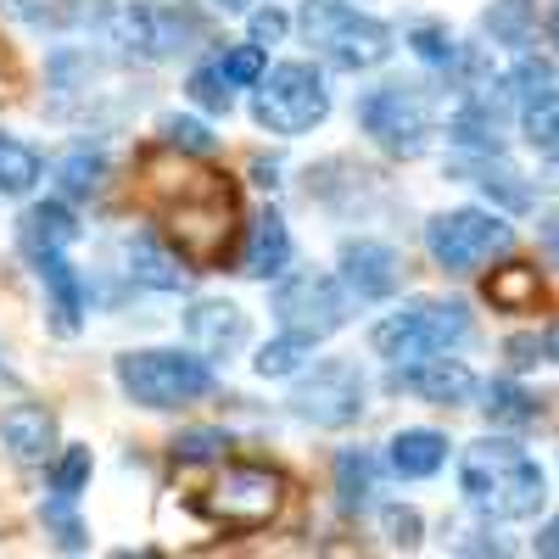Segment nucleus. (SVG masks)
Listing matches in <instances>:
<instances>
[{"label": "nucleus", "mask_w": 559, "mask_h": 559, "mask_svg": "<svg viewBox=\"0 0 559 559\" xmlns=\"http://www.w3.org/2000/svg\"><path fill=\"white\" fill-rule=\"evenodd\" d=\"M129 274L140 280V286H152V292H179L185 286L179 258H168L157 241H129Z\"/></svg>", "instance_id": "obj_26"}, {"label": "nucleus", "mask_w": 559, "mask_h": 559, "mask_svg": "<svg viewBox=\"0 0 559 559\" xmlns=\"http://www.w3.org/2000/svg\"><path fill=\"white\" fill-rule=\"evenodd\" d=\"M84 481H90V448H68V453L57 459V471H51V492L79 498Z\"/></svg>", "instance_id": "obj_37"}, {"label": "nucleus", "mask_w": 559, "mask_h": 559, "mask_svg": "<svg viewBox=\"0 0 559 559\" xmlns=\"http://www.w3.org/2000/svg\"><path fill=\"white\" fill-rule=\"evenodd\" d=\"M286 269H292V229H286V218L269 207V213H258L252 229H247L241 274H247V280H280Z\"/></svg>", "instance_id": "obj_18"}, {"label": "nucleus", "mask_w": 559, "mask_h": 559, "mask_svg": "<svg viewBox=\"0 0 559 559\" xmlns=\"http://www.w3.org/2000/svg\"><path fill=\"white\" fill-rule=\"evenodd\" d=\"M292 414L308 419V426H319V431L353 426V419L364 414V376H358V364H347V358L313 364L308 376L297 381V392H292Z\"/></svg>", "instance_id": "obj_12"}, {"label": "nucleus", "mask_w": 559, "mask_h": 559, "mask_svg": "<svg viewBox=\"0 0 559 559\" xmlns=\"http://www.w3.org/2000/svg\"><path fill=\"white\" fill-rule=\"evenodd\" d=\"M34 274H39L45 297H51V324H57L62 336H73L79 324H84V308H90L79 269L68 263V252H51V258H39V263H34Z\"/></svg>", "instance_id": "obj_19"}, {"label": "nucleus", "mask_w": 559, "mask_h": 559, "mask_svg": "<svg viewBox=\"0 0 559 559\" xmlns=\"http://www.w3.org/2000/svg\"><path fill=\"white\" fill-rule=\"evenodd\" d=\"M459 492L487 521H532L548 498V476L521 442L481 437L459 453Z\"/></svg>", "instance_id": "obj_2"}, {"label": "nucleus", "mask_w": 559, "mask_h": 559, "mask_svg": "<svg viewBox=\"0 0 559 559\" xmlns=\"http://www.w3.org/2000/svg\"><path fill=\"white\" fill-rule=\"evenodd\" d=\"M509 247H515V229L503 224V213H487V207H453L426 224V252L448 274H476Z\"/></svg>", "instance_id": "obj_9"}, {"label": "nucleus", "mask_w": 559, "mask_h": 559, "mask_svg": "<svg viewBox=\"0 0 559 559\" xmlns=\"http://www.w3.org/2000/svg\"><path fill=\"white\" fill-rule=\"evenodd\" d=\"M73 241H79V224H73L68 202H34V207H23V218H17V247H23L28 263L51 258V252H68Z\"/></svg>", "instance_id": "obj_17"}, {"label": "nucleus", "mask_w": 559, "mask_h": 559, "mask_svg": "<svg viewBox=\"0 0 559 559\" xmlns=\"http://www.w3.org/2000/svg\"><path fill=\"white\" fill-rule=\"evenodd\" d=\"M185 336H191V347L202 358H236L252 336V324L236 302H224V297H202L191 302V313H185Z\"/></svg>", "instance_id": "obj_14"}, {"label": "nucleus", "mask_w": 559, "mask_h": 559, "mask_svg": "<svg viewBox=\"0 0 559 559\" xmlns=\"http://www.w3.org/2000/svg\"><path fill=\"white\" fill-rule=\"evenodd\" d=\"M408 51L419 57V62H426V68H459V39L442 28V23H414L408 28Z\"/></svg>", "instance_id": "obj_31"}, {"label": "nucleus", "mask_w": 559, "mask_h": 559, "mask_svg": "<svg viewBox=\"0 0 559 559\" xmlns=\"http://www.w3.org/2000/svg\"><path fill=\"white\" fill-rule=\"evenodd\" d=\"M543 347H548V358H554V364H559V324H554V331H548V336H543Z\"/></svg>", "instance_id": "obj_47"}, {"label": "nucleus", "mask_w": 559, "mask_h": 559, "mask_svg": "<svg viewBox=\"0 0 559 559\" xmlns=\"http://www.w3.org/2000/svg\"><path fill=\"white\" fill-rule=\"evenodd\" d=\"M286 28H292V17L280 12V7H258L252 12V39L258 45H280V39H286Z\"/></svg>", "instance_id": "obj_41"}, {"label": "nucleus", "mask_w": 559, "mask_h": 559, "mask_svg": "<svg viewBox=\"0 0 559 559\" xmlns=\"http://www.w3.org/2000/svg\"><path fill=\"white\" fill-rule=\"evenodd\" d=\"M102 34L118 45L123 57L163 62V57H174V51H191L185 39H197L202 23H197L191 12H168V7H107Z\"/></svg>", "instance_id": "obj_11"}, {"label": "nucleus", "mask_w": 559, "mask_h": 559, "mask_svg": "<svg viewBox=\"0 0 559 559\" xmlns=\"http://www.w3.org/2000/svg\"><path fill=\"white\" fill-rule=\"evenodd\" d=\"M218 12H252V0H213Z\"/></svg>", "instance_id": "obj_46"}, {"label": "nucleus", "mask_w": 559, "mask_h": 559, "mask_svg": "<svg viewBox=\"0 0 559 559\" xmlns=\"http://www.w3.org/2000/svg\"><path fill=\"white\" fill-rule=\"evenodd\" d=\"M487 302H492L498 313H532V308L543 302L537 269H532V263H503V269H492V274H487Z\"/></svg>", "instance_id": "obj_22"}, {"label": "nucleus", "mask_w": 559, "mask_h": 559, "mask_svg": "<svg viewBox=\"0 0 559 559\" xmlns=\"http://www.w3.org/2000/svg\"><path fill=\"white\" fill-rule=\"evenodd\" d=\"M476 185H481L487 197H498L509 213H526V207H532V191L521 185V174H515V168H503V163H498V168L481 163V179H476Z\"/></svg>", "instance_id": "obj_34"}, {"label": "nucleus", "mask_w": 559, "mask_h": 559, "mask_svg": "<svg viewBox=\"0 0 559 559\" xmlns=\"http://www.w3.org/2000/svg\"><path fill=\"white\" fill-rule=\"evenodd\" d=\"M39 179H45L39 152L23 146V140H12V134H0V197H28Z\"/></svg>", "instance_id": "obj_25"}, {"label": "nucleus", "mask_w": 559, "mask_h": 559, "mask_svg": "<svg viewBox=\"0 0 559 559\" xmlns=\"http://www.w3.org/2000/svg\"><path fill=\"white\" fill-rule=\"evenodd\" d=\"M381 532H386L392 548H414L419 543V515H414V509H403V503H386L381 509Z\"/></svg>", "instance_id": "obj_40"}, {"label": "nucleus", "mask_w": 559, "mask_h": 559, "mask_svg": "<svg viewBox=\"0 0 559 559\" xmlns=\"http://www.w3.org/2000/svg\"><path fill=\"white\" fill-rule=\"evenodd\" d=\"M358 129L392 157H419L437 134V112L419 84H376L358 96Z\"/></svg>", "instance_id": "obj_7"}, {"label": "nucleus", "mask_w": 559, "mask_h": 559, "mask_svg": "<svg viewBox=\"0 0 559 559\" xmlns=\"http://www.w3.org/2000/svg\"><path fill=\"white\" fill-rule=\"evenodd\" d=\"M0 448H7L17 464H45L57 453V414L39 403H17L0 414Z\"/></svg>", "instance_id": "obj_16"}, {"label": "nucleus", "mask_w": 559, "mask_h": 559, "mask_svg": "<svg viewBox=\"0 0 559 559\" xmlns=\"http://www.w3.org/2000/svg\"><path fill=\"white\" fill-rule=\"evenodd\" d=\"M543 247H548V258L559 263V213H548V218H543Z\"/></svg>", "instance_id": "obj_44"}, {"label": "nucleus", "mask_w": 559, "mask_h": 559, "mask_svg": "<svg viewBox=\"0 0 559 559\" xmlns=\"http://www.w3.org/2000/svg\"><path fill=\"white\" fill-rule=\"evenodd\" d=\"M521 123H526V146L548 163H559V90L532 107H521Z\"/></svg>", "instance_id": "obj_30"}, {"label": "nucleus", "mask_w": 559, "mask_h": 559, "mask_svg": "<svg viewBox=\"0 0 559 559\" xmlns=\"http://www.w3.org/2000/svg\"><path fill=\"white\" fill-rule=\"evenodd\" d=\"M39 515H45V532H51L57 537V548H68V554H79L84 548V526H79V515H73V498H51V503H45L39 509Z\"/></svg>", "instance_id": "obj_36"}, {"label": "nucleus", "mask_w": 559, "mask_h": 559, "mask_svg": "<svg viewBox=\"0 0 559 559\" xmlns=\"http://www.w3.org/2000/svg\"><path fill=\"white\" fill-rule=\"evenodd\" d=\"M548 34H554V45H559V0H554V17H548Z\"/></svg>", "instance_id": "obj_48"}, {"label": "nucleus", "mask_w": 559, "mask_h": 559, "mask_svg": "<svg viewBox=\"0 0 559 559\" xmlns=\"http://www.w3.org/2000/svg\"><path fill=\"white\" fill-rule=\"evenodd\" d=\"M191 152H157L146 157V191L152 202L163 207V224H168V241L179 247L185 263H218L224 247H229V229H236V191L229 179L202 168V163H185Z\"/></svg>", "instance_id": "obj_1"}, {"label": "nucleus", "mask_w": 559, "mask_h": 559, "mask_svg": "<svg viewBox=\"0 0 559 559\" xmlns=\"http://www.w3.org/2000/svg\"><path fill=\"white\" fill-rule=\"evenodd\" d=\"M487 34H492V45H526L532 39V0H492Z\"/></svg>", "instance_id": "obj_32"}, {"label": "nucleus", "mask_w": 559, "mask_h": 559, "mask_svg": "<svg viewBox=\"0 0 559 559\" xmlns=\"http://www.w3.org/2000/svg\"><path fill=\"white\" fill-rule=\"evenodd\" d=\"M224 448H229V437H224V431H185V437H174V459H179V464L218 459Z\"/></svg>", "instance_id": "obj_39"}, {"label": "nucleus", "mask_w": 559, "mask_h": 559, "mask_svg": "<svg viewBox=\"0 0 559 559\" xmlns=\"http://www.w3.org/2000/svg\"><path fill=\"white\" fill-rule=\"evenodd\" d=\"M102 179H107V152H96V146H73V152L57 157V191L73 197V202L96 197Z\"/></svg>", "instance_id": "obj_23"}, {"label": "nucleus", "mask_w": 559, "mask_h": 559, "mask_svg": "<svg viewBox=\"0 0 559 559\" xmlns=\"http://www.w3.org/2000/svg\"><path fill=\"white\" fill-rule=\"evenodd\" d=\"M308 353H313V342H308V336H297V331H286V336H274V342H263V347H258L252 369H258L263 381H286V376H302Z\"/></svg>", "instance_id": "obj_27"}, {"label": "nucleus", "mask_w": 559, "mask_h": 559, "mask_svg": "<svg viewBox=\"0 0 559 559\" xmlns=\"http://www.w3.org/2000/svg\"><path fill=\"white\" fill-rule=\"evenodd\" d=\"M197 515L218 532H263L280 509H286V476L269 464H224L218 481L197 492Z\"/></svg>", "instance_id": "obj_5"}, {"label": "nucleus", "mask_w": 559, "mask_h": 559, "mask_svg": "<svg viewBox=\"0 0 559 559\" xmlns=\"http://www.w3.org/2000/svg\"><path fill=\"white\" fill-rule=\"evenodd\" d=\"M274 174H280V168H274V163H263V157H258V163H252V179H258V185H280V179H274Z\"/></svg>", "instance_id": "obj_45"}, {"label": "nucleus", "mask_w": 559, "mask_h": 559, "mask_svg": "<svg viewBox=\"0 0 559 559\" xmlns=\"http://www.w3.org/2000/svg\"><path fill=\"white\" fill-rule=\"evenodd\" d=\"M347 280L336 274H292V280H280V292H274V319H280V331H297L308 342H324V336H336L342 324H347Z\"/></svg>", "instance_id": "obj_10"}, {"label": "nucleus", "mask_w": 559, "mask_h": 559, "mask_svg": "<svg viewBox=\"0 0 559 559\" xmlns=\"http://www.w3.org/2000/svg\"><path fill=\"white\" fill-rule=\"evenodd\" d=\"M163 146H174V152H191V157H207V152H213V129H207L202 118L168 112V118H163Z\"/></svg>", "instance_id": "obj_33"}, {"label": "nucleus", "mask_w": 559, "mask_h": 559, "mask_svg": "<svg viewBox=\"0 0 559 559\" xmlns=\"http://www.w3.org/2000/svg\"><path fill=\"white\" fill-rule=\"evenodd\" d=\"M392 386H397V392H414V397H426V403H442V408L471 403V397L481 392L476 376H471V364H459V358H448V353L419 358V364H392Z\"/></svg>", "instance_id": "obj_13"}, {"label": "nucleus", "mask_w": 559, "mask_h": 559, "mask_svg": "<svg viewBox=\"0 0 559 559\" xmlns=\"http://www.w3.org/2000/svg\"><path fill=\"white\" fill-rule=\"evenodd\" d=\"M554 90H559V73L543 57H521L515 68H509V79H503V96L515 102V107H532V102L554 96Z\"/></svg>", "instance_id": "obj_29"}, {"label": "nucleus", "mask_w": 559, "mask_h": 559, "mask_svg": "<svg viewBox=\"0 0 559 559\" xmlns=\"http://www.w3.org/2000/svg\"><path fill=\"white\" fill-rule=\"evenodd\" d=\"M252 118L269 134H308L313 123L331 118V90L313 62H280L258 79L252 96Z\"/></svg>", "instance_id": "obj_8"}, {"label": "nucleus", "mask_w": 559, "mask_h": 559, "mask_svg": "<svg viewBox=\"0 0 559 559\" xmlns=\"http://www.w3.org/2000/svg\"><path fill=\"white\" fill-rule=\"evenodd\" d=\"M218 68H224V79L229 84H258L263 79V45L252 39V45H236V51H229V57H218Z\"/></svg>", "instance_id": "obj_38"}, {"label": "nucleus", "mask_w": 559, "mask_h": 559, "mask_svg": "<svg viewBox=\"0 0 559 559\" xmlns=\"http://www.w3.org/2000/svg\"><path fill=\"white\" fill-rule=\"evenodd\" d=\"M386 464L403 481H426V476H437L448 464V437L431 431V426H408V431H397L386 442Z\"/></svg>", "instance_id": "obj_20"}, {"label": "nucleus", "mask_w": 559, "mask_h": 559, "mask_svg": "<svg viewBox=\"0 0 559 559\" xmlns=\"http://www.w3.org/2000/svg\"><path fill=\"white\" fill-rule=\"evenodd\" d=\"M509 358H515L521 369H532L537 358H548V347H543L537 336H515V342H509Z\"/></svg>", "instance_id": "obj_42"}, {"label": "nucleus", "mask_w": 559, "mask_h": 559, "mask_svg": "<svg viewBox=\"0 0 559 559\" xmlns=\"http://www.w3.org/2000/svg\"><path fill=\"white\" fill-rule=\"evenodd\" d=\"M471 331L476 324H471V308L464 302L414 297L369 331V347L386 364H419V358H437V353H453L459 342H471Z\"/></svg>", "instance_id": "obj_4"}, {"label": "nucleus", "mask_w": 559, "mask_h": 559, "mask_svg": "<svg viewBox=\"0 0 559 559\" xmlns=\"http://www.w3.org/2000/svg\"><path fill=\"white\" fill-rule=\"evenodd\" d=\"M532 548H537V554H548V559H559V515H554V521L532 537Z\"/></svg>", "instance_id": "obj_43"}, {"label": "nucleus", "mask_w": 559, "mask_h": 559, "mask_svg": "<svg viewBox=\"0 0 559 559\" xmlns=\"http://www.w3.org/2000/svg\"><path fill=\"white\" fill-rule=\"evenodd\" d=\"M481 414L492 419V426H532V419L543 414V403L521 381H487L481 386Z\"/></svg>", "instance_id": "obj_24"}, {"label": "nucleus", "mask_w": 559, "mask_h": 559, "mask_svg": "<svg viewBox=\"0 0 559 559\" xmlns=\"http://www.w3.org/2000/svg\"><path fill=\"white\" fill-rule=\"evenodd\" d=\"M302 34L308 45L342 73H369L392 57V28L364 12L358 0H302Z\"/></svg>", "instance_id": "obj_3"}, {"label": "nucleus", "mask_w": 559, "mask_h": 559, "mask_svg": "<svg viewBox=\"0 0 559 559\" xmlns=\"http://www.w3.org/2000/svg\"><path fill=\"white\" fill-rule=\"evenodd\" d=\"M342 280L358 302H386L403 286V258L386 241H347L342 247Z\"/></svg>", "instance_id": "obj_15"}, {"label": "nucleus", "mask_w": 559, "mask_h": 559, "mask_svg": "<svg viewBox=\"0 0 559 559\" xmlns=\"http://www.w3.org/2000/svg\"><path fill=\"white\" fill-rule=\"evenodd\" d=\"M118 386L140 408H179V403H197V397L213 392V369L197 353L146 347V353H123L118 358Z\"/></svg>", "instance_id": "obj_6"}, {"label": "nucleus", "mask_w": 559, "mask_h": 559, "mask_svg": "<svg viewBox=\"0 0 559 559\" xmlns=\"http://www.w3.org/2000/svg\"><path fill=\"white\" fill-rule=\"evenodd\" d=\"M185 90H191V102H197L202 112H229V79H224L218 62H202Z\"/></svg>", "instance_id": "obj_35"}, {"label": "nucleus", "mask_w": 559, "mask_h": 559, "mask_svg": "<svg viewBox=\"0 0 559 559\" xmlns=\"http://www.w3.org/2000/svg\"><path fill=\"white\" fill-rule=\"evenodd\" d=\"M498 107H492V96H481V90H471V96L459 102V112L448 118V140L453 146H464V152H481V157H492L498 152Z\"/></svg>", "instance_id": "obj_21"}, {"label": "nucleus", "mask_w": 559, "mask_h": 559, "mask_svg": "<svg viewBox=\"0 0 559 559\" xmlns=\"http://www.w3.org/2000/svg\"><path fill=\"white\" fill-rule=\"evenodd\" d=\"M336 492H342V509H364L376 498V459L364 448H347L336 453Z\"/></svg>", "instance_id": "obj_28"}]
</instances>
